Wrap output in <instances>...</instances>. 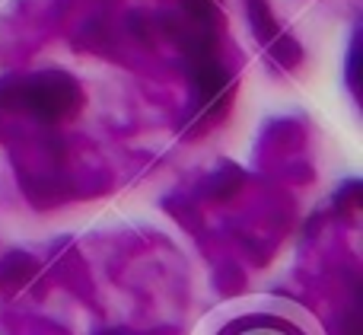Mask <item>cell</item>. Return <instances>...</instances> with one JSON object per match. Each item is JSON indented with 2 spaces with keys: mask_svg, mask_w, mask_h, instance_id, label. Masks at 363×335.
<instances>
[{
  "mask_svg": "<svg viewBox=\"0 0 363 335\" xmlns=\"http://www.w3.org/2000/svg\"><path fill=\"white\" fill-rule=\"evenodd\" d=\"M191 335H325L303 304L277 294H245L213 307Z\"/></svg>",
  "mask_w": 363,
  "mask_h": 335,
  "instance_id": "6da1fadb",
  "label": "cell"
}]
</instances>
